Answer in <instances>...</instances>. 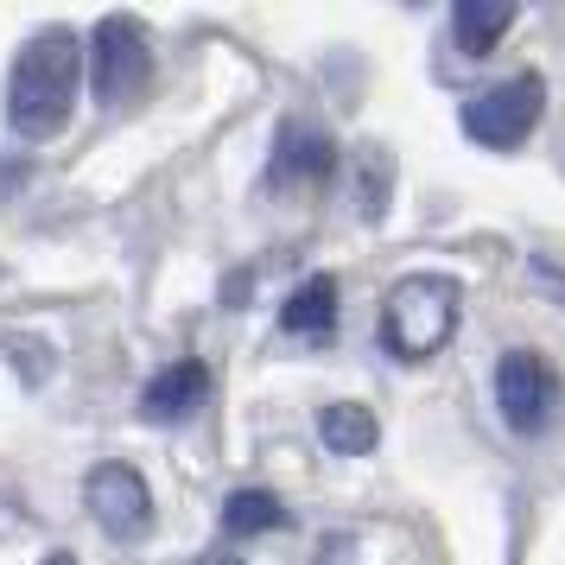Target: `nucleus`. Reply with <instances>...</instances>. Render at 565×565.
<instances>
[{
  "instance_id": "nucleus-1",
  "label": "nucleus",
  "mask_w": 565,
  "mask_h": 565,
  "mask_svg": "<svg viewBox=\"0 0 565 565\" xmlns=\"http://www.w3.org/2000/svg\"><path fill=\"white\" fill-rule=\"evenodd\" d=\"M77 77H83V45L77 32H39L13 57V89H7V121L26 140H52L71 108H77Z\"/></svg>"
},
{
  "instance_id": "nucleus-2",
  "label": "nucleus",
  "mask_w": 565,
  "mask_h": 565,
  "mask_svg": "<svg viewBox=\"0 0 565 565\" xmlns=\"http://www.w3.org/2000/svg\"><path fill=\"white\" fill-rule=\"evenodd\" d=\"M458 306H463V292L451 274H407L382 306L387 356H401V362L438 356L451 343V331H458Z\"/></svg>"
},
{
  "instance_id": "nucleus-3",
  "label": "nucleus",
  "mask_w": 565,
  "mask_h": 565,
  "mask_svg": "<svg viewBox=\"0 0 565 565\" xmlns=\"http://www.w3.org/2000/svg\"><path fill=\"white\" fill-rule=\"evenodd\" d=\"M495 407H502V419L521 438L546 433L553 413H559V375H553V362L534 356V350H509V356L495 362Z\"/></svg>"
},
{
  "instance_id": "nucleus-4",
  "label": "nucleus",
  "mask_w": 565,
  "mask_h": 565,
  "mask_svg": "<svg viewBox=\"0 0 565 565\" xmlns=\"http://www.w3.org/2000/svg\"><path fill=\"white\" fill-rule=\"evenodd\" d=\"M89 64H96V96H103L108 108L134 103V96L147 89V77H153V52H147V32H140V20H128V13H108L103 26H96Z\"/></svg>"
},
{
  "instance_id": "nucleus-5",
  "label": "nucleus",
  "mask_w": 565,
  "mask_h": 565,
  "mask_svg": "<svg viewBox=\"0 0 565 565\" xmlns=\"http://www.w3.org/2000/svg\"><path fill=\"white\" fill-rule=\"evenodd\" d=\"M540 103H546L540 77H514V83H502V89H489V96H477V103L463 108V134L483 140V147H521L540 121Z\"/></svg>"
},
{
  "instance_id": "nucleus-6",
  "label": "nucleus",
  "mask_w": 565,
  "mask_h": 565,
  "mask_svg": "<svg viewBox=\"0 0 565 565\" xmlns=\"http://www.w3.org/2000/svg\"><path fill=\"white\" fill-rule=\"evenodd\" d=\"M83 495H89V514H96L115 540H140L147 521H153V495H147V477H140L134 463H96Z\"/></svg>"
},
{
  "instance_id": "nucleus-7",
  "label": "nucleus",
  "mask_w": 565,
  "mask_h": 565,
  "mask_svg": "<svg viewBox=\"0 0 565 565\" xmlns=\"http://www.w3.org/2000/svg\"><path fill=\"white\" fill-rule=\"evenodd\" d=\"M331 140L311 128V121H286L280 140H274V179L280 184H306V179H324L331 172Z\"/></svg>"
},
{
  "instance_id": "nucleus-8",
  "label": "nucleus",
  "mask_w": 565,
  "mask_h": 565,
  "mask_svg": "<svg viewBox=\"0 0 565 565\" xmlns=\"http://www.w3.org/2000/svg\"><path fill=\"white\" fill-rule=\"evenodd\" d=\"M210 401V369L204 362H172L166 375L147 382V401L140 407L153 413V419H179V413H198Z\"/></svg>"
},
{
  "instance_id": "nucleus-9",
  "label": "nucleus",
  "mask_w": 565,
  "mask_h": 565,
  "mask_svg": "<svg viewBox=\"0 0 565 565\" xmlns=\"http://www.w3.org/2000/svg\"><path fill=\"white\" fill-rule=\"evenodd\" d=\"M509 26H514L509 0H463V7H451V39H458V52H470V57H483Z\"/></svg>"
},
{
  "instance_id": "nucleus-10",
  "label": "nucleus",
  "mask_w": 565,
  "mask_h": 565,
  "mask_svg": "<svg viewBox=\"0 0 565 565\" xmlns=\"http://www.w3.org/2000/svg\"><path fill=\"white\" fill-rule=\"evenodd\" d=\"M280 324L292 337H331L337 331V286L324 280V274H318V280H306L292 299H286Z\"/></svg>"
},
{
  "instance_id": "nucleus-11",
  "label": "nucleus",
  "mask_w": 565,
  "mask_h": 565,
  "mask_svg": "<svg viewBox=\"0 0 565 565\" xmlns=\"http://www.w3.org/2000/svg\"><path fill=\"white\" fill-rule=\"evenodd\" d=\"M318 433H324V445H331V451H343V458H362V451L375 445V413L343 401V407H331L324 419H318Z\"/></svg>"
},
{
  "instance_id": "nucleus-12",
  "label": "nucleus",
  "mask_w": 565,
  "mask_h": 565,
  "mask_svg": "<svg viewBox=\"0 0 565 565\" xmlns=\"http://www.w3.org/2000/svg\"><path fill=\"white\" fill-rule=\"evenodd\" d=\"M223 521H230V534H267V527L286 521V509H280V495H267V489H235L223 502Z\"/></svg>"
},
{
  "instance_id": "nucleus-13",
  "label": "nucleus",
  "mask_w": 565,
  "mask_h": 565,
  "mask_svg": "<svg viewBox=\"0 0 565 565\" xmlns=\"http://www.w3.org/2000/svg\"><path fill=\"white\" fill-rule=\"evenodd\" d=\"M534 280L546 286L553 299H565V274H559V267H553V260H534Z\"/></svg>"
},
{
  "instance_id": "nucleus-14",
  "label": "nucleus",
  "mask_w": 565,
  "mask_h": 565,
  "mask_svg": "<svg viewBox=\"0 0 565 565\" xmlns=\"http://www.w3.org/2000/svg\"><path fill=\"white\" fill-rule=\"evenodd\" d=\"M198 565H242L235 553H210V559H198Z\"/></svg>"
},
{
  "instance_id": "nucleus-15",
  "label": "nucleus",
  "mask_w": 565,
  "mask_h": 565,
  "mask_svg": "<svg viewBox=\"0 0 565 565\" xmlns=\"http://www.w3.org/2000/svg\"><path fill=\"white\" fill-rule=\"evenodd\" d=\"M45 565H77V559H71V553H52V559H45Z\"/></svg>"
}]
</instances>
